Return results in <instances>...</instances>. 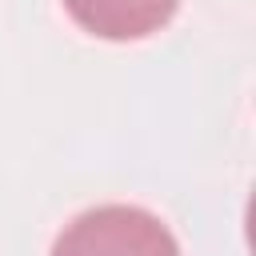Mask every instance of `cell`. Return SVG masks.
I'll use <instances>...</instances> for the list:
<instances>
[{
	"label": "cell",
	"mask_w": 256,
	"mask_h": 256,
	"mask_svg": "<svg viewBox=\"0 0 256 256\" xmlns=\"http://www.w3.org/2000/svg\"><path fill=\"white\" fill-rule=\"evenodd\" d=\"M48 256H180L172 228L140 204H96L76 212Z\"/></svg>",
	"instance_id": "cell-1"
},
{
	"label": "cell",
	"mask_w": 256,
	"mask_h": 256,
	"mask_svg": "<svg viewBox=\"0 0 256 256\" xmlns=\"http://www.w3.org/2000/svg\"><path fill=\"white\" fill-rule=\"evenodd\" d=\"M180 0H64L68 16L100 40H144L172 20Z\"/></svg>",
	"instance_id": "cell-2"
}]
</instances>
